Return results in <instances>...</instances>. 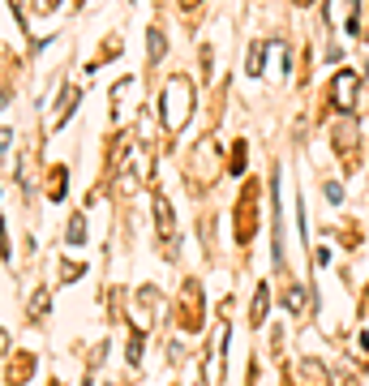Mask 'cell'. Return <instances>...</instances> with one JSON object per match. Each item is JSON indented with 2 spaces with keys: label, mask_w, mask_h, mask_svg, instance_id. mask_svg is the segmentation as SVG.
Masks as SVG:
<instances>
[{
  "label": "cell",
  "mask_w": 369,
  "mask_h": 386,
  "mask_svg": "<svg viewBox=\"0 0 369 386\" xmlns=\"http://www.w3.org/2000/svg\"><path fill=\"white\" fill-rule=\"evenodd\" d=\"M189 112H193V82L185 73H172L168 86H164V129L176 133L189 125Z\"/></svg>",
  "instance_id": "1"
},
{
  "label": "cell",
  "mask_w": 369,
  "mask_h": 386,
  "mask_svg": "<svg viewBox=\"0 0 369 386\" xmlns=\"http://www.w3.org/2000/svg\"><path fill=\"white\" fill-rule=\"evenodd\" d=\"M356 86H361L356 69H339L331 78V103L339 107V112H352V107H356Z\"/></svg>",
  "instance_id": "2"
},
{
  "label": "cell",
  "mask_w": 369,
  "mask_h": 386,
  "mask_svg": "<svg viewBox=\"0 0 369 386\" xmlns=\"http://www.w3.org/2000/svg\"><path fill=\"white\" fill-rule=\"evenodd\" d=\"M258 228V185H245L241 206H236V241H249Z\"/></svg>",
  "instance_id": "3"
},
{
  "label": "cell",
  "mask_w": 369,
  "mask_h": 386,
  "mask_svg": "<svg viewBox=\"0 0 369 386\" xmlns=\"http://www.w3.org/2000/svg\"><path fill=\"white\" fill-rule=\"evenodd\" d=\"M176 318H181L185 330H198V326H202V292H198L193 279L181 288V313H176Z\"/></svg>",
  "instance_id": "4"
},
{
  "label": "cell",
  "mask_w": 369,
  "mask_h": 386,
  "mask_svg": "<svg viewBox=\"0 0 369 386\" xmlns=\"http://www.w3.org/2000/svg\"><path fill=\"white\" fill-rule=\"evenodd\" d=\"M331 142H335V150H339L348 163H356V125H348V121H344V125L335 129V138H331Z\"/></svg>",
  "instance_id": "5"
},
{
  "label": "cell",
  "mask_w": 369,
  "mask_h": 386,
  "mask_svg": "<svg viewBox=\"0 0 369 386\" xmlns=\"http://www.w3.org/2000/svg\"><path fill=\"white\" fill-rule=\"evenodd\" d=\"M30 365H35V361H30L26 352H22V356H13V361H9V378H5V386H26Z\"/></svg>",
  "instance_id": "6"
},
{
  "label": "cell",
  "mask_w": 369,
  "mask_h": 386,
  "mask_svg": "<svg viewBox=\"0 0 369 386\" xmlns=\"http://www.w3.org/2000/svg\"><path fill=\"white\" fill-rule=\"evenodd\" d=\"M73 107H78V86H65V90H61V112L52 116V129H61V125L69 121V112H73Z\"/></svg>",
  "instance_id": "7"
},
{
  "label": "cell",
  "mask_w": 369,
  "mask_h": 386,
  "mask_svg": "<svg viewBox=\"0 0 369 386\" xmlns=\"http://www.w3.org/2000/svg\"><path fill=\"white\" fill-rule=\"evenodd\" d=\"M267 301H271V292H267V284H258V292H253V309H249V318H253V326H262V322H267Z\"/></svg>",
  "instance_id": "8"
},
{
  "label": "cell",
  "mask_w": 369,
  "mask_h": 386,
  "mask_svg": "<svg viewBox=\"0 0 369 386\" xmlns=\"http://www.w3.org/2000/svg\"><path fill=\"white\" fill-rule=\"evenodd\" d=\"M245 69H249L253 78L267 69V43H253V47H249V65H245Z\"/></svg>",
  "instance_id": "9"
},
{
  "label": "cell",
  "mask_w": 369,
  "mask_h": 386,
  "mask_svg": "<svg viewBox=\"0 0 369 386\" xmlns=\"http://www.w3.org/2000/svg\"><path fill=\"white\" fill-rule=\"evenodd\" d=\"M284 309H288L292 318H301V313H305V292H301V288H288V292H284Z\"/></svg>",
  "instance_id": "10"
},
{
  "label": "cell",
  "mask_w": 369,
  "mask_h": 386,
  "mask_svg": "<svg viewBox=\"0 0 369 386\" xmlns=\"http://www.w3.org/2000/svg\"><path fill=\"white\" fill-rule=\"evenodd\" d=\"M69 245H86V215L82 210L69 219Z\"/></svg>",
  "instance_id": "11"
},
{
  "label": "cell",
  "mask_w": 369,
  "mask_h": 386,
  "mask_svg": "<svg viewBox=\"0 0 369 386\" xmlns=\"http://www.w3.org/2000/svg\"><path fill=\"white\" fill-rule=\"evenodd\" d=\"M47 193H52V202H61V198H65V168H52V176H47Z\"/></svg>",
  "instance_id": "12"
},
{
  "label": "cell",
  "mask_w": 369,
  "mask_h": 386,
  "mask_svg": "<svg viewBox=\"0 0 369 386\" xmlns=\"http://www.w3.org/2000/svg\"><path fill=\"white\" fill-rule=\"evenodd\" d=\"M164 47H168V43H164V30H155V26H150V35H146V52H150V61H159V56H164Z\"/></svg>",
  "instance_id": "13"
},
{
  "label": "cell",
  "mask_w": 369,
  "mask_h": 386,
  "mask_svg": "<svg viewBox=\"0 0 369 386\" xmlns=\"http://www.w3.org/2000/svg\"><path fill=\"white\" fill-rule=\"evenodd\" d=\"M228 172H232V176H241V172H245V142H236V146H232V168H228Z\"/></svg>",
  "instance_id": "14"
},
{
  "label": "cell",
  "mask_w": 369,
  "mask_h": 386,
  "mask_svg": "<svg viewBox=\"0 0 369 386\" xmlns=\"http://www.w3.org/2000/svg\"><path fill=\"white\" fill-rule=\"evenodd\" d=\"M78 275H82V266H78V262H65V266H61V279H65V284H73Z\"/></svg>",
  "instance_id": "15"
},
{
  "label": "cell",
  "mask_w": 369,
  "mask_h": 386,
  "mask_svg": "<svg viewBox=\"0 0 369 386\" xmlns=\"http://www.w3.org/2000/svg\"><path fill=\"white\" fill-rule=\"evenodd\" d=\"M138 356H142V335L129 339V365H138Z\"/></svg>",
  "instance_id": "16"
},
{
  "label": "cell",
  "mask_w": 369,
  "mask_h": 386,
  "mask_svg": "<svg viewBox=\"0 0 369 386\" xmlns=\"http://www.w3.org/2000/svg\"><path fill=\"white\" fill-rule=\"evenodd\" d=\"M52 9H61V0H35V13H52Z\"/></svg>",
  "instance_id": "17"
},
{
  "label": "cell",
  "mask_w": 369,
  "mask_h": 386,
  "mask_svg": "<svg viewBox=\"0 0 369 386\" xmlns=\"http://www.w3.org/2000/svg\"><path fill=\"white\" fill-rule=\"evenodd\" d=\"M327 198H331V202H339V198H344V189H339V181H331V185H327Z\"/></svg>",
  "instance_id": "18"
},
{
  "label": "cell",
  "mask_w": 369,
  "mask_h": 386,
  "mask_svg": "<svg viewBox=\"0 0 369 386\" xmlns=\"http://www.w3.org/2000/svg\"><path fill=\"white\" fill-rule=\"evenodd\" d=\"M43 309H47V292L39 288V292H35V313H43Z\"/></svg>",
  "instance_id": "19"
},
{
  "label": "cell",
  "mask_w": 369,
  "mask_h": 386,
  "mask_svg": "<svg viewBox=\"0 0 369 386\" xmlns=\"http://www.w3.org/2000/svg\"><path fill=\"white\" fill-rule=\"evenodd\" d=\"M181 5H185V9H198V5H202V0H181Z\"/></svg>",
  "instance_id": "20"
},
{
  "label": "cell",
  "mask_w": 369,
  "mask_h": 386,
  "mask_svg": "<svg viewBox=\"0 0 369 386\" xmlns=\"http://www.w3.org/2000/svg\"><path fill=\"white\" fill-rule=\"evenodd\" d=\"M296 5H313V0H296Z\"/></svg>",
  "instance_id": "21"
},
{
  "label": "cell",
  "mask_w": 369,
  "mask_h": 386,
  "mask_svg": "<svg viewBox=\"0 0 369 386\" xmlns=\"http://www.w3.org/2000/svg\"><path fill=\"white\" fill-rule=\"evenodd\" d=\"M365 39H369V22H365Z\"/></svg>",
  "instance_id": "22"
}]
</instances>
